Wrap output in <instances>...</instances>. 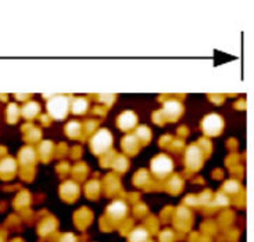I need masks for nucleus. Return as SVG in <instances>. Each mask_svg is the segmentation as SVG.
Segmentation results:
<instances>
[{"label":"nucleus","instance_id":"obj_3","mask_svg":"<svg viewBox=\"0 0 254 242\" xmlns=\"http://www.w3.org/2000/svg\"><path fill=\"white\" fill-rule=\"evenodd\" d=\"M151 169L157 175H165V173H168L169 170L172 169V162L165 155H160V157H157L156 159H153Z\"/></svg>","mask_w":254,"mask_h":242},{"label":"nucleus","instance_id":"obj_1","mask_svg":"<svg viewBox=\"0 0 254 242\" xmlns=\"http://www.w3.org/2000/svg\"><path fill=\"white\" fill-rule=\"evenodd\" d=\"M47 111L56 119L64 118L67 115V111H68V98L67 97H54V98H52L47 103Z\"/></svg>","mask_w":254,"mask_h":242},{"label":"nucleus","instance_id":"obj_5","mask_svg":"<svg viewBox=\"0 0 254 242\" xmlns=\"http://www.w3.org/2000/svg\"><path fill=\"white\" fill-rule=\"evenodd\" d=\"M135 122H136V116L132 112H125L123 116L120 118V125H121V128H124V129L132 128L135 125Z\"/></svg>","mask_w":254,"mask_h":242},{"label":"nucleus","instance_id":"obj_8","mask_svg":"<svg viewBox=\"0 0 254 242\" xmlns=\"http://www.w3.org/2000/svg\"><path fill=\"white\" fill-rule=\"evenodd\" d=\"M145 238H146V233H145V231H142V230L141 231L138 230L136 233L132 235V241L133 242H141V241H143Z\"/></svg>","mask_w":254,"mask_h":242},{"label":"nucleus","instance_id":"obj_6","mask_svg":"<svg viewBox=\"0 0 254 242\" xmlns=\"http://www.w3.org/2000/svg\"><path fill=\"white\" fill-rule=\"evenodd\" d=\"M109 213L113 214L114 217H121L125 213V205L123 202H115L113 205L109 206Z\"/></svg>","mask_w":254,"mask_h":242},{"label":"nucleus","instance_id":"obj_2","mask_svg":"<svg viewBox=\"0 0 254 242\" xmlns=\"http://www.w3.org/2000/svg\"><path fill=\"white\" fill-rule=\"evenodd\" d=\"M110 145H111V136L107 130H100L92 139V148L97 154H102Z\"/></svg>","mask_w":254,"mask_h":242},{"label":"nucleus","instance_id":"obj_7","mask_svg":"<svg viewBox=\"0 0 254 242\" xmlns=\"http://www.w3.org/2000/svg\"><path fill=\"white\" fill-rule=\"evenodd\" d=\"M85 108H86V101H84V100H76L75 104H74V111L76 113H79V112L85 111Z\"/></svg>","mask_w":254,"mask_h":242},{"label":"nucleus","instance_id":"obj_4","mask_svg":"<svg viewBox=\"0 0 254 242\" xmlns=\"http://www.w3.org/2000/svg\"><path fill=\"white\" fill-rule=\"evenodd\" d=\"M203 128L208 134H217L222 129V121L218 115H210L203 122Z\"/></svg>","mask_w":254,"mask_h":242}]
</instances>
